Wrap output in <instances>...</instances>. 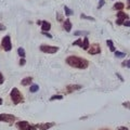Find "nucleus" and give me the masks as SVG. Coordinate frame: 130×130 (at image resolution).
Returning <instances> with one entry per match:
<instances>
[{
  "instance_id": "obj_19",
  "label": "nucleus",
  "mask_w": 130,
  "mask_h": 130,
  "mask_svg": "<svg viewBox=\"0 0 130 130\" xmlns=\"http://www.w3.org/2000/svg\"><path fill=\"white\" fill-rule=\"evenodd\" d=\"M80 18H81V19H85V20H89V21H93V22L95 21V19H94V18H92V16H88V15L84 14V13H81V14H80Z\"/></svg>"
},
{
  "instance_id": "obj_14",
  "label": "nucleus",
  "mask_w": 130,
  "mask_h": 130,
  "mask_svg": "<svg viewBox=\"0 0 130 130\" xmlns=\"http://www.w3.org/2000/svg\"><path fill=\"white\" fill-rule=\"evenodd\" d=\"M125 8V5L123 2H116L115 5L113 6V9L114 10H118V11H121Z\"/></svg>"
},
{
  "instance_id": "obj_35",
  "label": "nucleus",
  "mask_w": 130,
  "mask_h": 130,
  "mask_svg": "<svg viewBox=\"0 0 130 130\" xmlns=\"http://www.w3.org/2000/svg\"><path fill=\"white\" fill-rule=\"evenodd\" d=\"M58 21H62V15L60 13H58Z\"/></svg>"
},
{
  "instance_id": "obj_36",
  "label": "nucleus",
  "mask_w": 130,
  "mask_h": 130,
  "mask_svg": "<svg viewBox=\"0 0 130 130\" xmlns=\"http://www.w3.org/2000/svg\"><path fill=\"white\" fill-rule=\"evenodd\" d=\"M128 2V6H127V9H130V0H127Z\"/></svg>"
},
{
  "instance_id": "obj_9",
  "label": "nucleus",
  "mask_w": 130,
  "mask_h": 130,
  "mask_svg": "<svg viewBox=\"0 0 130 130\" xmlns=\"http://www.w3.org/2000/svg\"><path fill=\"white\" fill-rule=\"evenodd\" d=\"M54 125H55L54 123H43V124H37V125H35V126H36V128H37V129L48 130V129H50L51 127H53Z\"/></svg>"
},
{
  "instance_id": "obj_4",
  "label": "nucleus",
  "mask_w": 130,
  "mask_h": 130,
  "mask_svg": "<svg viewBox=\"0 0 130 130\" xmlns=\"http://www.w3.org/2000/svg\"><path fill=\"white\" fill-rule=\"evenodd\" d=\"M39 49H40V51H41V52L49 53V54H53V53H56V52L59 51V47L48 46V44H41Z\"/></svg>"
},
{
  "instance_id": "obj_15",
  "label": "nucleus",
  "mask_w": 130,
  "mask_h": 130,
  "mask_svg": "<svg viewBox=\"0 0 130 130\" xmlns=\"http://www.w3.org/2000/svg\"><path fill=\"white\" fill-rule=\"evenodd\" d=\"M89 47H90V43H89V39L86 37L84 39V41H83V49L84 50H88Z\"/></svg>"
},
{
  "instance_id": "obj_5",
  "label": "nucleus",
  "mask_w": 130,
  "mask_h": 130,
  "mask_svg": "<svg viewBox=\"0 0 130 130\" xmlns=\"http://www.w3.org/2000/svg\"><path fill=\"white\" fill-rule=\"evenodd\" d=\"M1 47L5 51H11L12 50V42H11V37L9 35H7L6 37H3L1 40Z\"/></svg>"
},
{
  "instance_id": "obj_1",
  "label": "nucleus",
  "mask_w": 130,
  "mask_h": 130,
  "mask_svg": "<svg viewBox=\"0 0 130 130\" xmlns=\"http://www.w3.org/2000/svg\"><path fill=\"white\" fill-rule=\"evenodd\" d=\"M65 62H66V64L70 65V66L74 68H79V70H86L89 66V61L87 59L80 58V56H77V55L67 56Z\"/></svg>"
},
{
  "instance_id": "obj_22",
  "label": "nucleus",
  "mask_w": 130,
  "mask_h": 130,
  "mask_svg": "<svg viewBox=\"0 0 130 130\" xmlns=\"http://www.w3.org/2000/svg\"><path fill=\"white\" fill-rule=\"evenodd\" d=\"M18 53H19V55L21 56V58H25V50H24L23 48H19L18 49Z\"/></svg>"
},
{
  "instance_id": "obj_30",
  "label": "nucleus",
  "mask_w": 130,
  "mask_h": 130,
  "mask_svg": "<svg viewBox=\"0 0 130 130\" xmlns=\"http://www.w3.org/2000/svg\"><path fill=\"white\" fill-rule=\"evenodd\" d=\"M116 130H128V128L127 127H124V126H120V127H118Z\"/></svg>"
},
{
  "instance_id": "obj_17",
  "label": "nucleus",
  "mask_w": 130,
  "mask_h": 130,
  "mask_svg": "<svg viewBox=\"0 0 130 130\" xmlns=\"http://www.w3.org/2000/svg\"><path fill=\"white\" fill-rule=\"evenodd\" d=\"M38 90H39V86H38V85H36V84L31 85V86H30V88H29V91H30L31 93H35V92H37Z\"/></svg>"
},
{
  "instance_id": "obj_32",
  "label": "nucleus",
  "mask_w": 130,
  "mask_h": 130,
  "mask_svg": "<svg viewBox=\"0 0 130 130\" xmlns=\"http://www.w3.org/2000/svg\"><path fill=\"white\" fill-rule=\"evenodd\" d=\"M123 105H124L125 107H127V108H130V103H129V102H125V103H124Z\"/></svg>"
},
{
  "instance_id": "obj_33",
  "label": "nucleus",
  "mask_w": 130,
  "mask_h": 130,
  "mask_svg": "<svg viewBox=\"0 0 130 130\" xmlns=\"http://www.w3.org/2000/svg\"><path fill=\"white\" fill-rule=\"evenodd\" d=\"M116 75H117V77H118V78L120 79V81H124V78H123V76H121L120 74H118V73H117Z\"/></svg>"
},
{
  "instance_id": "obj_37",
  "label": "nucleus",
  "mask_w": 130,
  "mask_h": 130,
  "mask_svg": "<svg viewBox=\"0 0 130 130\" xmlns=\"http://www.w3.org/2000/svg\"><path fill=\"white\" fill-rule=\"evenodd\" d=\"M37 24H38V25H41V24H42V21H37Z\"/></svg>"
},
{
  "instance_id": "obj_8",
  "label": "nucleus",
  "mask_w": 130,
  "mask_h": 130,
  "mask_svg": "<svg viewBox=\"0 0 130 130\" xmlns=\"http://www.w3.org/2000/svg\"><path fill=\"white\" fill-rule=\"evenodd\" d=\"M100 52H101V46L99 43H93V44H91V47H89V49H88V53L92 54V55L99 54Z\"/></svg>"
},
{
  "instance_id": "obj_28",
  "label": "nucleus",
  "mask_w": 130,
  "mask_h": 130,
  "mask_svg": "<svg viewBox=\"0 0 130 130\" xmlns=\"http://www.w3.org/2000/svg\"><path fill=\"white\" fill-rule=\"evenodd\" d=\"M3 83H5V77H3V75L0 73V85H2Z\"/></svg>"
},
{
  "instance_id": "obj_31",
  "label": "nucleus",
  "mask_w": 130,
  "mask_h": 130,
  "mask_svg": "<svg viewBox=\"0 0 130 130\" xmlns=\"http://www.w3.org/2000/svg\"><path fill=\"white\" fill-rule=\"evenodd\" d=\"M124 26L130 27V21H125V22H124Z\"/></svg>"
},
{
  "instance_id": "obj_3",
  "label": "nucleus",
  "mask_w": 130,
  "mask_h": 130,
  "mask_svg": "<svg viewBox=\"0 0 130 130\" xmlns=\"http://www.w3.org/2000/svg\"><path fill=\"white\" fill-rule=\"evenodd\" d=\"M15 126H16V128H18L19 130H36L37 129L35 125H30L26 120H20V121L16 123Z\"/></svg>"
},
{
  "instance_id": "obj_39",
  "label": "nucleus",
  "mask_w": 130,
  "mask_h": 130,
  "mask_svg": "<svg viewBox=\"0 0 130 130\" xmlns=\"http://www.w3.org/2000/svg\"><path fill=\"white\" fill-rule=\"evenodd\" d=\"M102 130H111V129H102Z\"/></svg>"
},
{
  "instance_id": "obj_27",
  "label": "nucleus",
  "mask_w": 130,
  "mask_h": 130,
  "mask_svg": "<svg viewBox=\"0 0 130 130\" xmlns=\"http://www.w3.org/2000/svg\"><path fill=\"white\" fill-rule=\"evenodd\" d=\"M123 66H126V67H128V68H130V60L129 61H127V62H123Z\"/></svg>"
},
{
  "instance_id": "obj_7",
  "label": "nucleus",
  "mask_w": 130,
  "mask_h": 130,
  "mask_svg": "<svg viewBox=\"0 0 130 130\" xmlns=\"http://www.w3.org/2000/svg\"><path fill=\"white\" fill-rule=\"evenodd\" d=\"M16 120V117L11 114H0V121H5V123H13Z\"/></svg>"
},
{
  "instance_id": "obj_25",
  "label": "nucleus",
  "mask_w": 130,
  "mask_h": 130,
  "mask_svg": "<svg viewBox=\"0 0 130 130\" xmlns=\"http://www.w3.org/2000/svg\"><path fill=\"white\" fill-rule=\"evenodd\" d=\"M25 63H26V60L24 59V58H21V60H20V66H24L25 65Z\"/></svg>"
},
{
  "instance_id": "obj_24",
  "label": "nucleus",
  "mask_w": 130,
  "mask_h": 130,
  "mask_svg": "<svg viewBox=\"0 0 130 130\" xmlns=\"http://www.w3.org/2000/svg\"><path fill=\"white\" fill-rule=\"evenodd\" d=\"M63 99V95H60V94H55L53 96L50 98V101H54V100H62Z\"/></svg>"
},
{
  "instance_id": "obj_6",
  "label": "nucleus",
  "mask_w": 130,
  "mask_h": 130,
  "mask_svg": "<svg viewBox=\"0 0 130 130\" xmlns=\"http://www.w3.org/2000/svg\"><path fill=\"white\" fill-rule=\"evenodd\" d=\"M129 18L128 14H126L125 12L123 11H118V13H117V20H116V24L117 25H124V22L127 21Z\"/></svg>"
},
{
  "instance_id": "obj_18",
  "label": "nucleus",
  "mask_w": 130,
  "mask_h": 130,
  "mask_svg": "<svg viewBox=\"0 0 130 130\" xmlns=\"http://www.w3.org/2000/svg\"><path fill=\"white\" fill-rule=\"evenodd\" d=\"M64 11H65V15H66V16H71V15L74 14V12H73L67 6H65V7H64Z\"/></svg>"
},
{
  "instance_id": "obj_20",
  "label": "nucleus",
  "mask_w": 130,
  "mask_h": 130,
  "mask_svg": "<svg viewBox=\"0 0 130 130\" xmlns=\"http://www.w3.org/2000/svg\"><path fill=\"white\" fill-rule=\"evenodd\" d=\"M114 54H115L116 58H125V56H126L125 52H120V51H115V52H114Z\"/></svg>"
},
{
  "instance_id": "obj_2",
  "label": "nucleus",
  "mask_w": 130,
  "mask_h": 130,
  "mask_svg": "<svg viewBox=\"0 0 130 130\" xmlns=\"http://www.w3.org/2000/svg\"><path fill=\"white\" fill-rule=\"evenodd\" d=\"M10 98H11V101L13 102L14 105L24 102V96H23V94H22V92L20 91L18 88H13V89L11 90V92H10Z\"/></svg>"
},
{
  "instance_id": "obj_23",
  "label": "nucleus",
  "mask_w": 130,
  "mask_h": 130,
  "mask_svg": "<svg viewBox=\"0 0 130 130\" xmlns=\"http://www.w3.org/2000/svg\"><path fill=\"white\" fill-rule=\"evenodd\" d=\"M73 46H79L80 48H83V40H81V39H77L76 41L73 42Z\"/></svg>"
},
{
  "instance_id": "obj_11",
  "label": "nucleus",
  "mask_w": 130,
  "mask_h": 130,
  "mask_svg": "<svg viewBox=\"0 0 130 130\" xmlns=\"http://www.w3.org/2000/svg\"><path fill=\"white\" fill-rule=\"evenodd\" d=\"M63 28L65 30H66L67 32H70L72 30V23L70 21V19H66L65 20V22L63 23Z\"/></svg>"
},
{
  "instance_id": "obj_29",
  "label": "nucleus",
  "mask_w": 130,
  "mask_h": 130,
  "mask_svg": "<svg viewBox=\"0 0 130 130\" xmlns=\"http://www.w3.org/2000/svg\"><path fill=\"white\" fill-rule=\"evenodd\" d=\"M42 35L47 36V37H49V38H52V35H51V34H49L48 31H42Z\"/></svg>"
},
{
  "instance_id": "obj_12",
  "label": "nucleus",
  "mask_w": 130,
  "mask_h": 130,
  "mask_svg": "<svg viewBox=\"0 0 130 130\" xmlns=\"http://www.w3.org/2000/svg\"><path fill=\"white\" fill-rule=\"evenodd\" d=\"M51 28V24L47 22V21H42V24H41V29L42 31H49Z\"/></svg>"
},
{
  "instance_id": "obj_16",
  "label": "nucleus",
  "mask_w": 130,
  "mask_h": 130,
  "mask_svg": "<svg viewBox=\"0 0 130 130\" xmlns=\"http://www.w3.org/2000/svg\"><path fill=\"white\" fill-rule=\"evenodd\" d=\"M106 44H107V47L109 48V50H111L112 52H115L116 50H115V47H114V43H113V41L111 39H108V40H106Z\"/></svg>"
},
{
  "instance_id": "obj_26",
  "label": "nucleus",
  "mask_w": 130,
  "mask_h": 130,
  "mask_svg": "<svg viewBox=\"0 0 130 130\" xmlns=\"http://www.w3.org/2000/svg\"><path fill=\"white\" fill-rule=\"evenodd\" d=\"M104 5H105V1H104V0H100L99 6H98V9H101V8H102Z\"/></svg>"
},
{
  "instance_id": "obj_34",
  "label": "nucleus",
  "mask_w": 130,
  "mask_h": 130,
  "mask_svg": "<svg viewBox=\"0 0 130 130\" xmlns=\"http://www.w3.org/2000/svg\"><path fill=\"white\" fill-rule=\"evenodd\" d=\"M6 29V26L3 24H0V30H5Z\"/></svg>"
},
{
  "instance_id": "obj_13",
  "label": "nucleus",
  "mask_w": 130,
  "mask_h": 130,
  "mask_svg": "<svg viewBox=\"0 0 130 130\" xmlns=\"http://www.w3.org/2000/svg\"><path fill=\"white\" fill-rule=\"evenodd\" d=\"M31 81H32V78L31 77H25V78H23L22 81H21V84H22V86H30V84H31Z\"/></svg>"
},
{
  "instance_id": "obj_38",
  "label": "nucleus",
  "mask_w": 130,
  "mask_h": 130,
  "mask_svg": "<svg viewBox=\"0 0 130 130\" xmlns=\"http://www.w3.org/2000/svg\"><path fill=\"white\" fill-rule=\"evenodd\" d=\"M1 104H2V99L0 98V105H1Z\"/></svg>"
},
{
  "instance_id": "obj_10",
  "label": "nucleus",
  "mask_w": 130,
  "mask_h": 130,
  "mask_svg": "<svg viewBox=\"0 0 130 130\" xmlns=\"http://www.w3.org/2000/svg\"><path fill=\"white\" fill-rule=\"evenodd\" d=\"M83 88L81 85H70V86L66 87V92L67 93H72L73 91H76V90H79V89Z\"/></svg>"
},
{
  "instance_id": "obj_21",
  "label": "nucleus",
  "mask_w": 130,
  "mask_h": 130,
  "mask_svg": "<svg viewBox=\"0 0 130 130\" xmlns=\"http://www.w3.org/2000/svg\"><path fill=\"white\" fill-rule=\"evenodd\" d=\"M89 31H86V30H76L74 31V35L75 36H80V35H88Z\"/></svg>"
}]
</instances>
